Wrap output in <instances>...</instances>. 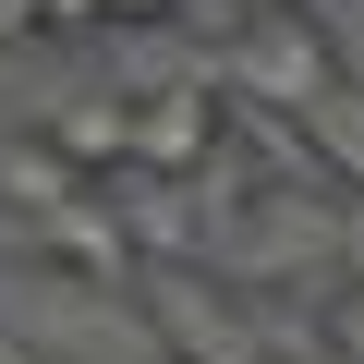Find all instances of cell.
Wrapping results in <instances>:
<instances>
[{"mask_svg": "<svg viewBox=\"0 0 364 364\" xmlns=\"http://www.w3.org/2000/svg\"><path fill=\"white\" fill-rule=\"evenodd\" d=\"M122 158L134 170H207L219 158V97L207 85H146V97H122Z\"/></svg>", "mask_w": 364, "mask_h": 364, "instance_id": "6da1fadb", "label": "cell"}, {"mask_svg": "<svg viewBox=\"0 0 364 364\" xmlns=\"http://www.w3.org/2000/svg\"><path fill=\"white\" fill-rule=\"evenodd\" d=\"M0 37H37V13H25V0H0Z\"/></svg>", "mask_w": 364, "mask_h": 364, "instance_id": "5b68a950", "label": "cell"}, {"mask_svg": "<svg viewBox=\"0 0 364 364\" xmlns=\"http://www.w3.org/2000/svg\"><path fill=\"white\" fill-rule=\"evenodd\" d=\"M243 73H267L279 85V109H304V97H328V49L291 25V13H267V25H243Z\"/></svg>", "mask_w": 364, "mask_h": 364, "instance_id": "7a4b0ae2", "label": "cell"}, {"mask_svg": "<svg viewBox=\"0 0 364 364\" xmlns=\"http://www.w3.org/2000/svg\"><path fill=\"white\" fill-rule=\"evenodd\" d=\"M49 146H61V158H85V170H109V158H122V109H61V122H49Z\"/></svg>", "mask_w": 364, "mask_h": 364, "instance_id": "3957f363", "label": "cell"}, {"mask_svg": "<svg viewBox=\"0 0 364 364\" xmlns=\"http://www.w3.org/2000/svg\"><path fill=\"white\" fill-rule=\"evenodd\" d=\"M85 25H170V0H85Z\"/></svg>", "mask_w": 364, "mask_h": 364, "instance_id": "277c9868", "label": "cell"}, {"mask_svg": "<svg viewBox=\"0 0 364 364\" xmlns=\"http://www.w3.org/2000/svg\"><path fill=\"white\" fill-rule=\"evenodd\" d=\"M267 13H291V0H267Z\"/></svg>", "mask_w": 364, "mask_h": 364, "instance_id": "8992f818", "label": "cell"}]
</instances>
